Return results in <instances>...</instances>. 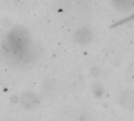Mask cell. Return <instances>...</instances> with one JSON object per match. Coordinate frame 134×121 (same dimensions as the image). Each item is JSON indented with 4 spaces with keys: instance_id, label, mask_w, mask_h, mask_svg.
Masks as SVG:
<instances>
[{
    "instance_id": "6da1fadb",
    "label": "cell",
    "mask_w": 134,
    "mask_h": 121,
    "mask_svg": "<svg viewBox=\"0 0 134 121\" xmlns=\"http://www.w3.org/2000/svg\"><path fill=\"white\" fill-rule=\"evenodd\" d=\"M76 39L79 43L83 45L89 43L92 39V33L90 30L87 28H80L76 33Z\"/></svg>"
},
{
    "instance_id": "7a4b0ae2",
    "label": "cell",
    "mask_w": 134,
    "mask_h": 121,
    "mask_svg": "<svg viewBox=\"0 0 134 121\" xmlns=\"http://www.w3.org/2000/svg\"><path fill=\"white\" fill-rule=\"evenodd\" d=\"M121 105L125 109H134V92L133 91H127L121 96L120 100Z\"/></svg>"
},
{
    "instance_id": "3957f363",
    "label": "cell",
    "mask_w": 134,
    "mask_h": 121,
    "mask_svg": "<svg viewBox=\"0 0 134 121\" xmlns=\"http://www.w3.org/2000/svg\"><path fill=\"white\" fill-rule=\"evenodd\" d=\"M115 6L122 10H130L134 8V0H112Z\"/></svg>"
}]
</instances>
